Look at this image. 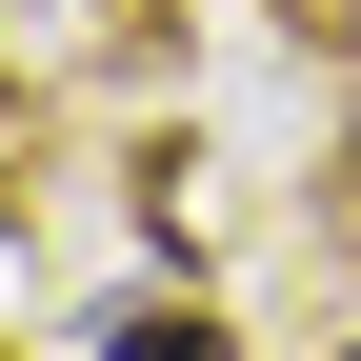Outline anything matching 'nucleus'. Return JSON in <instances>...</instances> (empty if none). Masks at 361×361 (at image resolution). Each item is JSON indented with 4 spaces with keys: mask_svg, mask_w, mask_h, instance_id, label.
<instances>
[{
    "mask_svg": "<svg viewBox=\"0 0 361 361\" xmlns=\"http://www.w3.org/2000/svg\"><path fill=\"white\" fill-rule=\"evenodd\" d=\"M101 361H221V322H201V301H121Z\"/></svg>",
    "mask_w": 361,
    "mask_h": 361,
    "instance_id": "obj_1",
    "label": "nucleus"
},
{
    "mask_svg": "<svg viewBox=\"0 0 361 361\" xmlns=\"http://www.w3.org/2000/svg\"><path fill=\"white\" fill-rule=\"evenodd\" d=\"M301 20H322V40H361V0H301Z\"/></svg>",
    "mask_w": 361,
    "mask_h": 361,
    "instance_id": "obj_2",
    "label": "nucleus"
},
{
    "mask_svg": "<svg viewBox=\"0 0 361 361\" xmlns=\"http://www.w3.org/2000/svg\"><path fill=\"white\" fill-rule=\"evenodd\" d=\"M341 221H361V141H341Z\"/></svg>",
    "mask_w": 361,
    "mask_h": 361,
    "instance_id": "obj_3",
    "label": "nucleus"
},
{
    "mask_svg": "<svg viewBox=\"0 0 361 361\" xmlns=\"http://www.w3.org/2000/svg\"><path fill=\"white\" fill-rule=\"evenodd\" d=\"M341 361H361V341H341Z\"/></svg>",
    "mask_w": 361,
    "mask_h": 361,
    "instance_id": "obj_4",
    "label": "nucleus"
}]
</instances>
